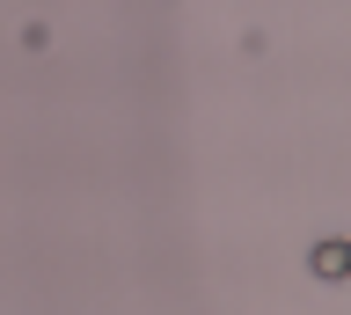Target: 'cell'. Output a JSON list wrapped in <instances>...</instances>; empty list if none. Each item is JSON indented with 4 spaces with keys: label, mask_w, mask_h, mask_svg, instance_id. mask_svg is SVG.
<instances>
[{
    "label": "cell",
    "mask_w": 351,
    "mask_h": 315,
    "mask_svg": "<svg viewBox=\"0 0 351 315\" xmlns=\"http://www.w3.org/2000/svg\"><path fill=\"white\" fill-rule=\"evenodd\" d=\"M307 271H315L322 286H344V279H351V235H329V242H315Z\"/></svg>",
    "instance_id": "6da1fadb"
},
{
    "label": "cell",
    "mask_w": 351,
    "mask_h": 315,
    "mask_svg": "<svg viewBox=\"0 0 351 315\" xmlns=\"http://www.w3.org/2000/svg\"><path fill=\"white\" fill-rule=\"evenodd\" d=\"M344 293H351V279H344Z\"/></svg>",
    "instance_id": "7a4b0ae2"
},
{
    "label": "cell",
    "mask_w": 351,
    "mask_h": 315,
    "mask_svg": "<svg viewBox=\"0 0 351 315\" xmlns=\"http://www.w3.org/2000/svg\"><path fill=\"white\" fill-rule=\"evenodd\" d=\"M344 235H351V220H344Z\"/></svg>",
    "instance_id": "3957f363"
}]
</instances>
